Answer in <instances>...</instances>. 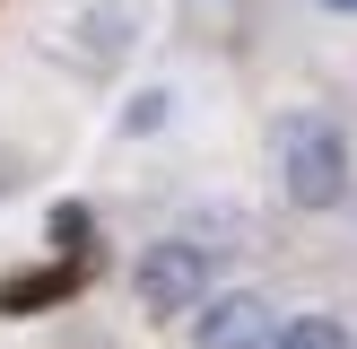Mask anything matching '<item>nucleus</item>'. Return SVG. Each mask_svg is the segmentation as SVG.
Instances as JSON below:
<instances>
[{
  "instance_id": "obj_1",
  "label": "nucleus",
  "mask_w": 357,
  "mask_h": 349,
  "mask_svg": "<svg viewBox=\"0 0 357 349\" xmlns=\"http://www.w3.org/2000/svg\"><path fill=\"white\" fill-rule=\"evenodd\" d=\"M271 149H279V192L296 209H331L349 192V131L331 114H279Z\"/></svg>"
},
{
  "instance_id": "obj_2",
  "label": "nucleus",
  "mask_w": 357,
  "mask_h": 349,
  "mask_svg": "<svg viewBox=\"0 0 357 349\" xmlns=\"http://www.w3.org/2000/svg\"><path fill=\"white\" fill-rule=\"evenodd\" d=\"M209 279H218V253H209L201 236H157V244H139V262H131V297H139V314H157V323L192 314L209 297Z\"/></svg>"
},
{
  "instance_id": "obj_3",
  "label": "nucleus",
  "mask_w": 357,
  "mask_h": 349,
  "mask_svg": "<svg viewBox=\"0 0 357 349\" xmlns=\"http://www.w3.org/2000/svg\"><path fill=\"white\" fill-rule=\"evenodd\" d=\"M192 349H279V314L261 288H218L192 306Z\"/></svg>"
},
{
  "instance_id": "obj_4",
  "label": "nucleus",
  "mask_w": 357,
  "mask_h": 349,
  "mask_svg": "<svg viewBox=\"0 0 357 349\" xmlns=\"http://www.w3.org/2000/svg\"><path fill=\"white\" fill-rule=\"evenodd\" d=\"M79 288V271H17V279H0V314H35V306H52V297H70Z\"/></svg>"
},
{
  "instance_id": "obj_5",
  "label": "nucleus",
  "mask_w": 357,
  "mask_h": 349,
  "mask_svg": "<svg viewBox=\"0 0 357 349\" xmlns=\"http://www.w3.org/2000/svg\"><path fill=\"white\" fill-rule=\"evenodd\" d=\"M279 349H357V332L340 314H288L279 323Z\"/></svg>"
},
{
  "instance_id": "obj_6",
  "label": "nucleus",
  "mask_w": 357,
  "mask_h": 349,
  "mask_svg": "<svg viewBox=\"0 0 357 349\" xmlns=\"http://www.w3.org/2000/svg\"><path fill=\"white\" fill-rule=\"evenodd\" d=\"M87 236H96L87 201H61V209H52V244H61V253H87Z\"/></svg>"
},
{
  "instance_id": "obj_7",
  "label": "nucleus",
  "mask_w": 357,
  "mask_h": 349,
  "mask_svg": "<svg viewBox=\"0 0 357 349\" xmlns=\"http://www.w3.org/2000/svg\"><path fill=\"white\" fill-rule=\"evenodd\" d=\"M157 122H166V87H139V96L122 105V131H131V140H149Z\"/></svg>"
},
{
  "instance_id": "obj_8",
  "label": "nucleus",
  "mask_w": 357,
  "mask_h": 349,
  "mask_svg": "<svg viewBox=\"0 0 357 349\" xmlns=\"http://www.w3.org/2000/svg\"><path fill=\"white\" fill-rule=\"evenodd\" d=\"M314 9H331V17H357V0H314Z\"/></svg>"
}]
</instances>
